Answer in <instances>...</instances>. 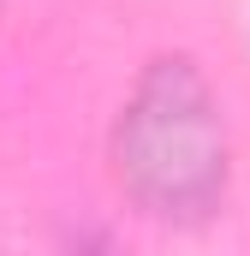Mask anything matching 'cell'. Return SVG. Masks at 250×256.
Wrapping results in <instances>:
<instances>
[{
    "instance_id": "1",
    "label": "cell",
    "mask_w": 250,
    "mask_h": 256,
    "mask_svg": "<svg viewBox=\"0 0 250 256\" xmlns=\"http://www.w3.org/2000/svg\"><path fill=\"white\" fill-rule=\"evenodd\" d=\"M108 167L149 220L196 226L220 208L232 143L220 102L190 54H155L137 72L108 131Z\"/></svg>"
},
{
    "instance_id": "2",
    "label": "cell",
    "mask_w": 250,
    "mask_h": 256,
    "mask_svg": "<svg viewBox=\"0 0 250 256\" xmlns=\"http://www.w3.org/2000/svg\"><path fill=\"white\" fill-rule=\"evenodd\" d=\"M78 256H120V250H114L108 238H96V232H90V238H78Z\"/></svg>"
}]
</instances>
